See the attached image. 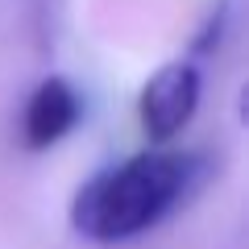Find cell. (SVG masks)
<instances>
[{"label":"cell","instance_id":"cell-3","mask_svg":"<svg viewBox=\"0 0 249 249\" xmlns=\"http://www.w3.org/2000/svg\"><path fill=\"white\" fill-rule=\"evenodd\" d=\"M83 116V100L62 75H50L34 88L25 104V145L29 150H50L54 142L71 133Z\"/></svg>","mask_w":249,"mask_h":249},{"label":"cell","instance_id":"cell-1","mask_svg":"<svg viewBox=\"0 0 249 249\" xmlns=\"http://www.w3.org/2000/svg\"><path fill=\"white\" fill-rule=\"evenodd\" d=\"M191 178H196V158L187 154H133L79 187L71 220L91 241H129L154 229L191 191Z\"/></svg>","mask_w":249,"mask_h":249},{"label":"cell","instance_id":"cell-2","mask_svg":"<svg viewBox=\"0 0 249 249\" xmlns=\"http://www.w3.org/2000/svg\"><path fill=\"white\" fill-rule=\"evenodd\" d=\"M199 108V71L191 62H166L150 75V83L142 88L137 112H142V129L150 142H170L175 133H183L191 116Z\"/></svg>","mask_w":249,"mask_h":249}]
</instances>
